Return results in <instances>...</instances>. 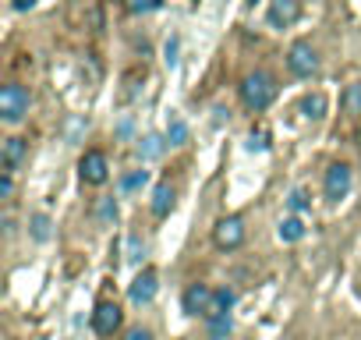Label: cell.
<instances>
[{"mask_svg":"<svg viewBox=\"0 0 361 340\" xmlns=\"http://www.w3.org/2000/svg\"><path fill=\"white\" fill-rule=\"evenodd\" d=\"M156 291H159V277H156V269H142V273L131 280L128 298H131L135 305H149V301L156 298Z\"/></svg>","mask_w":361,"mask_h":340,"instance_id":"obj_10","label":"cell"},{"mask_svg":"<svg viewBox=\"0 0 361 340\" xmlns=\"http://www.w3.org/2000/svg\"><path fill=\"white\" fill-rule=\"evenodd\" d=\"M213 291H216V287H209V284H192V287L185 291V298H180V305H185V312H188V315L206 319L209 301H213Z\"/></svg>","mask_w":361,"mask_h":340,"instance_id":"obj_9","label":"cell"},{"mask_svg":"<svg viewBox=\"0 0 361 340\" xmlns=\"http://www.w3.org/2000/svg\"><path fill=\"white\" fill-rule=\"evenodd\" d=\"M163 54H166V64H170V68H173V64H177V40H170V43H166V50H163Z\"/></svg>","mask_w":361,"mask_h":340,"instance_id":"obj_28","label":"cell"},{"mask_svg":"<svg viewBox=\"0 0 361 340\" xmlns=\"http://www.w3.org/2000/svg\"><path fill=\"white\" fill-rule=\"evenodd\" d=\"M238 92H241V103H245L248 110L262 114V110H269V103L276 99V82H273L269 71H248V75L241 78Z\"/></svg>","mask_w":361,"mask_h":340,"instance_id":"obj_1","label":"cell"},{"mask_svg":"<svg viewBox=\"0 0 361 340\" xmlns=\"http://www.w3.org/2000/svg\"><path fill=\"white\" fill-rule=\"evenodd\" d=\"M11 8H15V11H32L36 0H11Z\"/></svg>","mask_w":361,"mask_h":340,"instance_id":"obj_29","label":"cell"},{"mask_svg":"<svg viewBox=\"0 0 361 340\" xmlns=\"http://www.w3.org/2000/svg\"><path fill=\"white\" fill-rule=\"evenodd\" d=\"M213 245L220 252H238L245 245V220L241 217H220L213 224Z\"/></svg>","mask_w":361,"mask_h":340,"instance_id":"obj_4","label":"cell"},{"mask_svg":"<svg viewBox=\"0 0 361 340\" xmlns=\"http://www.w3.org/2000/svg\"><path fill=\"white\" fill-rule=\"evenodd\" d=\"M287 68H290L294 78H312V75H319V54H315V47H312L308 40L290 43V50H287Z\"/></svg>","mask_w":361,"mask_h":340,"instance_id":"obj_3","label":"cell"},{"mask_svg":"<svg viewBox=\"0 0 361 340\" xmlns=\"http://www.w3.org/2000/svg\"><path fill=\"white\" fill-rule=\"evenodd\" d=\"M15 195V178H11V170H4L0 174V199H11Z\"/></svg>","mask_w":361,"mask_h":340,"instance_id":"obj_25","label":"cell"},{"mask_svg":"<svg viewBox=\"0 0 361 340\" xmlns=\"http://www.w3.org/2000/svg\"><path fill=\"white\" fill-rule=\"evenodd\" d=\"M248 149H252V152H266V149H269V142H266V131H259V135L252 131V138H248Z\"/></svg>","mask_w":361,"mask_h":340,"instance_id":"obj_26","label":"cell"},{"mask_svg":"<svg viewBox=\"0 0 361 340\" xmlns=\"http://www.w3.org/2000/svg\"><path fill=\"white\" fill-rule=\"evenodd\" d=\"M170 142H166V135H145L142 142H138V159L142 163H152V159H159L163 156V149H166Z\"/></svg>","mask_w":361,"mask_h":340,"instance_id":"obj_14","label":"cell"},{"mask_svg":"<svg viewBox=\"0 0 361 340\" xmlns=\"http://www.w3.org/2000/svg\"><path fill=\"white\" fill-rule=\"evenodd\" d=\"M121 340H152V333H149V329H142V326H135V329H128Z\"/></svg>","mask_w":361,"mask_h":340,"instance_id":"obj_27","label":"cell"},{"mask_svg":"<svg viewBox=\"0 0 361 340\" xmlns=\"http://www.w3.org/2000/svg\"><path fill=\"white\" fill-rule=\"evenodd\" d=\"M96 220H99V224H114V220H117V202H114V199H99Z\"/></svg>","mask_w":361,"mask_h":340,"instance_id":"obj_21","label":"cell"},{"mask_svg":"<svg viewBox=\"0 0 361 340\" xmlns=\"http://www.w3.org/2000/svg\"><path fill=\"white\" fill-rule=\"evenodd\" d=\"M78 178L85 181V185H106L110 181V159H106V152H99V149H85L82 152V159H78Z\"/></svg>","mask_w":361,"mask_h":340,"instance_id":"obj_5","label":"cell"},{"mask_svg":"<svg viewBox=\"0 0 361 340\" xmlns=\"http://www.w3.org/2000/svg\"><path fill=\"white\" fill-rule=\"evenodd\" d=\"M173 202H177V192H173V185L170 181H159L156 188H152V199H149V210H152V217H170V210H173Z\"/></svg>","mask_w":361,"mask_h":340,"instance_id":"obj_12","label":"cell"},{"mask_svg":"<svg viewBox=\"0 0 361 340\" xmlns=\"http://www.w3.org/2000/svg\"><path fill=\"white\" fill-rule=\"evenodd\" d=\"M340 107H343L347 114H361V82H350V85L343 89Z\"/></svg>","mask_w":361,"mask_h":340,"instance_id":"obj_18","label":"cell"},{"mask_svg":"<svg viewBox=\"0 0 361 340\" xmlns=\"http://www.w3.org/2000/svg\"><path fill=\"white\" fill-rule=\"evenodd\" d=\"M124 4H128L131 15H149V11H156L163 4V0H124Z\"/></svg>","mask_w":361,"mask_h":340,"instance_id":"obj_22","label":"cell"},{"mask_svg":"<svg viewBox=\"0 0 361 340\" xmlns=\"http://www.w3.org/2000/svg\"><path fill=\"white\" fill-rule=\"evenodd\" d=\"M25 152H29V142L25 138H18V135H11V138H4V145H0V163H4V170H15L25 163Z\"/></svg>","mask_w":361,"mask_h":340,"instance_id":"obj_11","label":"cell"},{"mask_svg":"<svg viewBox=\"0 0 361 340\" xmlns=\"http://www.w3.org/2000/svg\"><path fill=\"white\" fill-rule=\"evenodd\" d=\"M357 149H361V131H357Z\"/></svg>","mask_w":361,"mask_h":340,"instance_id":"obj_30","label":"cell"},{"mask_svg":"<svg viewBox=\"0 0 361 340\" xmlns=\"http://www.w3.org/2000/svg\"><path fill=\"white\" fill-rule=\"evenodd\" d=\"M121 319H124V312H121L117 301H99L96 312H92V329L99 336H114L121 329Z\"/></svg>","mask_w":361,"mask_h":340,"instance_id":"obj_7","label":"cell"},{"mask_svg":"<svg viewBox=\"0 0 361 340\" xmlns=\"http://www.w3.org/2000/svg\"><path fill=\"white\" fill-rule=\"evenodd\" d=\"M287 210H290L294 217L305 213V210H308V192H305V188H294V192L287 195Z\"/></svg>","mask_w":361,"mask_h":340,"instance_id":"obj_20","label":"cell"},{"mask_svg":"<svg viewBox=\"0 0 361 340\" xmlns=\"http://www.w3.org/2000/svg\"><path fill=\"white\" fill-rule=\"evenodd\" d=\"M166 142H170V145H188V124L180 121L177 114L166 121Z\"/></svg>","mask_w":361,"mask_h":340,"instance_id":"obj_17","label":"cell"},{"mask_svg":"<svg viewBox=\"0 0 361 340\" xmlns=\"http://www.w3.org/2000/svg\"><path fill=\"white\" fill-rule=\"evenodd\" d=\"M273 29H290L301 18V0H269V11H266Z\"/></svg>","mask_w":361,"mask_h":340,"instance_id":"obj_8","label":"cell"},{"mask_svg":"<svg viewBox=\"0 0 361 340\" xmlns=\"http://www.w3.org/2000/svg\"><path fill=\"white\" fill-rule=\"evenodd\" d=\"M276 234H280V241H283V245H298V241L305 238V220L290 213L287 220H280V227H276Z\"/></svg>","mask_w":361,"mask_h":340,"instance_id":"obj_15","label":"cell"},{"mask_svg":"<svg viewBox=\"0 0 361 340\" xmlns=\"http://www.w3.org/2000/svg\"><path fill=\"white\" fill-rule=\"evenodd\" d=\"M227 333H231V315H224V319H213V322H209V336H213V340H224Z\"/></svg>","mask_w":361,"mask_h":340,"instance_id":"obj_24","label":"cell"},{"mask_svg":"<svg viewBox=\"0 0 361 340\" xmlns=\"http://www.w3.org/2000/svg\"><path fill=\"white\" fill-rule=\"evenodd\" d=\"M145 181H149V170H131V174L121 181V188H124V192H135V188H142Z\"/></svg>","mask_w":361,"mask_h":340,"instance_id":"obj_23","label":"cell"},{"mask_svg":"<svg viewBox=\"0 0 361 340\" xmlns=\"http://www.w3.org/2000/svg\"><path fill=\"white\" fill-rule=\"evenodd\" d=\"M29 107H32V96H29V89L22 82H8L4 89H0V121L4 124L25 121Z\"/></svg>","mask_w":361,"mask_h":340,"instance_id":"obj_2","label":"cell"},{"mask_svg":"<svg viewBox=\"0 0 361 340\" xmlns=\"http://www.w3.org/2000/svg\"><path fill=\"white\" fill-rule=\"evenodd\" d=\"M248 4H255V0H248Z\"/></svg>","mask_w":361,"mask_h":340,"instance_id":"obj_31","label":"cell"},{"mask_svg":"<svg viewBox=\"0 0 361 340\" xmlns=\"http://www.w3.org/2000/svg\"><path fill=\"white\" fill-rule=\"evenodd\" d=\"M231 308H234V291H227V287H216V291H213V301H209V312H206V322L231 315Z\"/></svg>","mask_w":361,"mask_h":340,"instance_id":"obj_13","label":"cell"},{"mask_svg":"<svg viewBox=\"0 0 361 340\" xmlns=\"http://www.w3.org/2000/svg\"><path fill=\"white\" fill-rule=\"evenodd\" d=\"M326 110H329V99H326L322 92H308V96L301 99V114H305L308 121H322Z\"/></svg>","mask_w":361,"mask_h":340,"instance_id":"obj_16","label":"cell"},{"mask_svg":"<svg viewBox=\"0 0 361 340\" xmlns=\"http://www.w3.org/2000/svg\"><path fill=\"white\" fill-rule=\"evenodd\" d=\"M50 227H54V224H50V217H47V213H36V217L29 220V234H32L39 245H43V241H50Z\"/></svg>","mask_w":361,"mask_h":340,"instance_id":"obj_19","label":"cell"},{"mask_svg":"<svg viewBox=\"0 0 361 340\" xmlns=\"http://www.w3.org/2000/svg\"><path fill=\"white\" fill-rule=\"evenodd\" d=\"M350 181H354V170L340 159V163H329V170H326V178H322V192H326V199L329 202H340V199H347V192H350Z\"/></svg>","mask_w":361,"mask_h":340,"instance_id":"obj_6","label":"cell"}]
</instances>
